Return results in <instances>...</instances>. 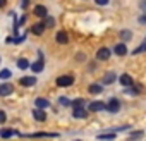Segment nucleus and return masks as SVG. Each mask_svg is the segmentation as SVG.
I'll return each instance as SVG.
<instances>
[{"mask_svg": "<svg viewBox=\"0 0 146 141\" xmlns=\"http://www.w3.org/2000/svg\"><path fill=\"white\" fill-rule=\"evenodd\" d=\"M33 115H35V119H36V120H40V122L46 119V114H45V110H40V108H36V110L33 112Z\"/></svg>", "mask_w": 146, "mask_h": 141, "instance_id": "15", "label": "nucleus"}, {"mask_svg": "<svg viewBox=\"0 0 146 141\" xmlns=\"http://www.w3.org/2000/svg\"><path fill=\"white\" fill-rule=\"evenodd\" d=\"M95 2H96V5H107L108 0H95Z\"/></svg>", "mask_w": 146, "mask_h": 141, "instance_id": "27", "label": "nucleus"}, {"mask_svg": "<svg viewBox=\"0 0 146 141\" xmlns=\"http://www.w3.org/2000/svg\"><path fill=\"white\" fill-rule=\"evenodd\" d=\"M120 36H122V40H125V41H127V40H131V31H122V33H120Z\"/></svg>", "mask_w": 146, "mask_h": 141, "instance_id": "23", "label": "nucleus"}, {"mask_svg": "<svg viewBox=\"0 0 146 141\" xmlns=\"http://www.w3.org/2000/svg\"><path fill=\"white\" fill-rule=\"evenodd\" d=\"M84 102H86V100H83V98H78V100H74V102H72V105H74V108H84Z\"/></svg>", "mask_w": 146, "mask_h": 141, "instance_id": "21", "label": "nucleus"}, {"mask_svg": "<svg viewBox=\"0 0 146 141\" xmlns=\"http://www.w3.org/2000/svg\"><path fill=\"white\" fill-rule=\"evenodd\" d=\"M102 91H103L102 84H96V83H95V84H91V86H90V93H91V95H100Z\"/></svg>", "mask_w": 146, "mask_h": 141, "instance_id": "16", "label": "nucleus"}, {"mask_svg": "<svg viewBox=\"0 0 146 141\" xmlns=\"http://www.w3.org/2000/svg\"><path fill=\"white\" fill-rule=\"evenodd\" d=\"M23 86H33V84H36V78H33V76H28V78H21V81H19Z\"/></svg>", "mask_w": 146, "mask_h": 141, "instance_id": "7", "label": "nucleus"}, {"mask_svg": "<svg viewBox=\"0 0 146 141\" xmlns=\"http://www.w3.org/2000/svg\"><path fill=\"white\" fill-rule=\"evenodd\" d=\"M17 67H19L21 70H24V69L29 67V62H28L26 59H19V60H17Z\"/></svg>", "mask_w": 146, "mask_h": 141, "instance_id": "19", "label": "nucleus"}, {"mask_svg": "<svg viewBox=\"0 0 146 141\" xmlns=\"http://www.w3.org/2000/svg\"><path fill=\"white\" fill-rule=\"evenodd\" d=\"M120 84L125 86V88L132 86V78H131L129 74H122V76H120Z\"/></svg>", "mask_w": 146, "mask_h": 141, "instance_id": "8", "label": "nucleus"}, {"mask_svg": "<svg viewBox=\"0 0 146 141\" xmlns=\"http://www.w3.org/2000/svg\"><path fill=\"white\" fill-rule=\"evenodd\" d=\"M43 31H45V24L43 23H38V24L31 26V33H35V35H41Z\"/></svg>", "mask_w": 146, "mask_h": 141, "instance_id": "9", "label": "nucleus"}, {"mask_svg": "<svg viewBox=\"0 0 146 141\" xmlns=\"http://www.w3.org/2000/svg\"><path fill=\"white\" fill-rule=\"evenodd\" d=\"M115 81V74L113 72H107L105 76H103V83L105 84H110V83H113Z\"/></svg>", "mask_w": 146, "mask_h": 141, "instance_id": "17", "label": "nucleus"}, {"mask_svg": "<svg viewBox=\"0 0 146 141\" xmlns=\"http://www.w3.org/2000/svg\"><path fill=\"white\" fill-rule=\"evenodd\" d=\"M14 91V86L9 84V83H4V84H0V96H7Z\"/></svg>", "mask_w": 146, "mask_h": 141, "instance_id": "3", "label": "nucleus"}, {"mask_svg": "<svg viewBox=\"0 0 146 141\" xmlns=\"http://www.w3.org/2000/svg\"><path fill=\"white\" fill-rule=\"evenodd\" d=\"M11 76H12V72L9 69H2V70H0V79H9Z\"/></svg>", "mask_w": 146, "mask_h": 141, "instance_id": "20", "label": "nucleus"}, {"mask_svg": "<svg viewBox=\"0 0 146 141\" xmlns=\"http://www.w3.org/2000/svg\"><path fill=\"white\" fill-rule=\"evenodd\" d=\"M74 117L76 119H84V117H88V110L86 108H74Z\"/></svg>", "mask_w": 146, "mask_h": 141, "instance_id": "13", "label": "nucleus"}, {"mask_svg": "<svg viewBox=\"0 0 146 141\" xmlns=\"http://www.w3.org/2000/svg\"><path fill=\"white\" fill-rule=\"evenodd\" d=\"M35 16H38V17H45L46 16V7H43V5H36L35 7Z\"/></svg>", "mask_w": 146, "mask_h": 141, "instance_id": "12", "label": "nucleus"}, {"mask_svg": "<svg viewBox=\"0 0 146 141\" xmlns=\"http://www.w3.org/2000/svg\"><path fill=\"white\" fill-rule=\"evenodd\" d=\"M36 107H38L40 110H45L46 107H50V102H48L46 98H36Z\"/></svg>", "mask_w": 146, "mask_h": 141, "instance_id": "11", "label": "nucleus"}, {"mask_svg": "<svg viewBox=\"0 0 146 141\" xmlns=\"http://www.w3.org/2000/svg\"><path fill=\"white\" fill-rule=\"evenodd\" d=\"M58 102H60L62 105H69V103H70V102H69V98H65V96H60V98H58Z\"/></svg>", "mask_w": 146, "mask_h": 141, "instance_id": "25", "label": "nucleus"}, {"mask_svg": "<svg viewBox=\"0 0 146 141\" xmlns=\"http://www.w3.org/2000/svg\"><path fill=\"white\" fill-rule=\"evenodd\" d=\"M113 138H115L113 132H112V134H100V136H98V139H105V141H112Z\"/></svg>", "mask_w": 146, "mask_h": 141, "instance_id": "22", "label": "nucleus"}, {"mask_svg": "<svg viewBox=\"0 0 146 141\" xmlns=\"http://www.w3.org/2000/svg\"><path fill=\"white\" fill-rule=\"evenodd\" d=\"M5 119H7L5 112H2V110H0V124H2V122H5Z\"/></svg>", "mask_w": 146, "mask_h": 141, "instance_id": "26", "label": "nucleus"}, {"mask_svg": "<svg viewBox=\"0 0 146 141\" xmlns=\"http://www.w3.org/2000/svg\"><path fill=\"white\" fill-rule=\"evenodd\" d=\"M55 38H57V41H58V43H62V45H65V43L69 41V36H67V33H65V31H58V33L55 35Z\"/></svg>", "mask_w": 146, "mask_h": 141, "instance_id": "6", "label": "nucleus"}, {"mask_svg": "<svg viewBox=\"0 0 146 141\" xmlns=\"http://www.w3.org/2000/svg\"><path fill=\"white\" fill-rule=\"evenodd\" d=\"M105 108V103L103 102H91L90 103V112H100Z\"/></svg>", "mask_w": 146, "mask_h": 141, "instance_id": "5", "label": "nucleus"}, {"mask_svg": "<svg viewBox=\"0 0 146 141\" xmlns=\"http://www.w3.org/2000/svg\"><path fill=\"white\" fill-rule=\"evenodd\" d=\"M113 52H115L117 55H120V57H122V55H125V53H127V47H125L124 43H119V45H115Z\"/></svg>", "mask_w": 146, "mask_h": 141, "instance_id": "10", "label": "nucleus"}, {"mask_svg": "<svg viewBox=\"0 0 146 141\" xmlns=\"http://www.w3.org/2000/svg\"><path fill=\"white\" fill-rule=\"evenodd\" d=\"M5 4H7V0H0V7H4Z\"/></svg>", "mask_w": 146, "mask_h": 141, "instance_id": "29", "label": "nucleus"}, {"mask_svg": "<svg viewBox=\"0 0 146 141\" xmlns=\"http://www.w3.org/2000/svg\"><path fill=\"white\" fill-rule=\"evenodd\" d=\"M108 57H110V50H108L107 47H102V48L96 52V59H98V60H107Z\"/></svg>", "mask_w": 146, "mask_h": 141, "instance_id": "4", "label": "nucleus"}, {"mask_svg": "<svg viewBox=\"0 0 146 141\" xmlns=\"http://www.w3.org/2000/svg\"><path fill=\"white\" fill-rule=\"evenodd\" d=\"M76 141H81V139H76Z\"/></svg>", "mask_w": 146, "mask_h": 141, "instance_id": "31", "label": "nucleus"}, {"mask_svg": "<svg viewBox=\"0 0 146 141\" xmlns=\"http://www.w3.org/2000/svg\"><path fill=\"white\" fill-rule=\"evenodd\" d=\"M43 67H45L43 60H38V62L31 64V70H33V72H41V70H43Z\"/></svg>", "mask_w": 146, "mask_h": 141, "instance_id": "14", "label": "nucleus"}, {"mask_svg": "<svg viewBox=\"0 0 146 141\" xmlns=\"http://www.w3.org/2000/svg\"><path fill=\"white\" fill-rule=\"evenodd\" d=\"M141 23H143V24H146V16H143V17H141Z\"/></svg>", "mask_w": 146, "mask_h": 141, "instance_id": "30", "label": "nucleus"}, {"mask_svg": "<svg viewBox=\"0 0 146 141\" xmlns=\"http://www.w3.org/2000/svg\"><path fill=\"white\" fill-rule=\"evenodd\" d=\"M14 134H16L14 129H2V131H0V138H11Z\"/></svg>", "mask_w": 146, "mask_h": 141, "instance_id": "18", "label": "nucleus"}, {"mask_svg": "<svg viewBox=\"0 0 146 141\" xmlns=\"http://www.w3.org/2000/svg\"><path fill=\"white\" fill-rule=\"evenodd\" d=\"M72 83H74V76H70V74L57 78V86H70Z\"/></svg>", "mask_w": 146, "mask_h": 141, "instance_id": "1", "label": "nucleus"}, {"mask_svg": "<svg viewBox=\"0 0 146 141\" xmlns=\"http://www.w3.org/2000/svg\"><path fill=\"white\" fill-rule=\"evenodd\" d=\"M144 50H146V41H144L139 48H136V50H134V53H141V52H144Z\"/></svg>", "mask_w": 146, "mask_h": 141, "instance_id": "24", "label": "nucleus"}, {"mask_svg": "<svg viewBox=\"0 0 146 141\" xmlns=\"http://www.w3.org/2000/svg\"><path fill=\"white\" fill-rule=\"evenodd\" d=\"M105 108H107L108 112H113V114H115V112L120 110V102H119L117 98H112V100H108V103L105 105Z\"/></svg>", "mask_w": 146, "mask_h": 141, "instance_id": "2", "label": "nucleus"}, {"mask_svg": "<svg viewBox=\"0 0 146 141\" xmlns=\"http://www.w3.org/2000/svg\"><path fill=\"white\" fill-rule=\"evenodd\" d=\"M48 21H46V26H53V19L52 17H46Z\"/></svg>", "mask_w": 146, "mask_h": 141, "instance_id": "28", "label": "nucleus"}]
</instances>
